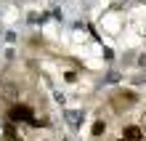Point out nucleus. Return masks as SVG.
<instances>
[{
    "instance_id": "39448f33",
    "label": "nucleus",
    "mask_w": 146,
    "mask_h": 141,
    "mask_svg": "<svg viewBox=\"0 0 146 141\" xmlns=\"http://www.w3.org/2000/svg\"><path fill=\"white\" fill-rule=\"evenodd\" d=\"M104 130H106V125H104V122H96V125H93V136H101V133H104Z\"/></svg>"
},
{
    "instance_id": "f257e3e1",
    "label": "nucleus",
    "mask_w": 146,
    "mask_h": 141,
    "mask_svg": "<svg viewBox=\"0 0 146 141\" xmlns=\"http://www.w3.org/2000/svg\"><path fill=\"white\" fill-rule=\"evenodd\" d=\"M11 120H13V122H29V125H32L37 117L32 114L29 107H24V104H16V107L11 109Z\"/></svg>"
},
{
    "instance_id": "423d86ee",
    "label": "nucleus",
    "mask_w": 146,
    "mask_h": 141,
    "mask_svg": "<svg viewBox=\"0 0 146 141\" xmlns=\"http://www.w3.org/2000/svg\"><path fill=\"white\" fill-rule=\"evenodd\" d=\"M141 130H146V112L141 114Z\"/></svg>"
},
{
    "instance_id": "7ed1b4c3",
    "label": "nucleus",
    "mask_w": 146,
    "mask_h": 141,
    "mask_svg": "<svg viewBox=\"0 0 146 141\" xmlns=\"http://www.w3.org/2000/svg\"><path fill=\"white\" fill-rule=\"evenodd\" d=\"M133 101H135V96H133V93H127V96H125V93H119L117 99H114L117 107H119V104H133Z\"/></svg>"
},
{
    "instance_id": "20e7f679",
    "label": "nucleus",
    "mask_w": 146,
    "mask_h": 141,
    "mask_svg": "<svg viewBox=\"0 0 146 141\" xmlns=\"http://www.w3.org/2000/svg\"><path fill=\"white\" fill-rule=\"evenodd\" d=\"M5 141H21V138H19V133H16V128H13V125H8V128H5Z\"/></svg>"
},
{
    "instance_id": "f03ea898",
    "label": "nucleus",
    "mask_w": 146,
    "mask_h": 141,
    "mask_svg": "<svg viewBox=\"0 0 146 141\" xmlns=\"http://www.w3.org/2000/svg\"><path fill=\"white\" fill-rule=\"evenodd\" d=\"M143 138V130L138 125H127L125 128V141H141Z\"/></svg>"
}]
</instances>
